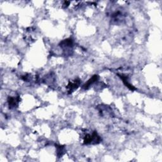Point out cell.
Instances as JSON below:
<instances>
[{
	"label": "cell",
	"mask_w": 162,
	"mask_h": 162,
	"mask_svg": "<svg viewBox=\"0 0 162 162\" xmlns=\"http://www.w3.org/2000/svg\"><path fill=\"white\" fill-rule=\"evenodd\" d=\"M18 98H15L14 97H9L8 99V104H9V106L10 108H14L16 106H17L18 103Z\"/></svg>",
	"instance_id": "cell-1"
},
{
	"label": "cell",
	"mask_w": 162,
	"mask_h": 162,
	"mask_svg": "<svg viewBox=\"0 0 162 162\" xmlns=\"http://www.w3.org/2000/svg\"><path fill=\"white\" fill-rule=\"evenodd\" d=\"M98 79V75H94L91 79H90L87 83H86L85 85L84 86V87L85 89H88V87H89L91 84H93L94 82L97 81Z\"/></svg>",
	"instance_id": "cell-2"
},
{
	"label": "cell",
	"mask_w": 162,
	"mask_h": 162,
	"mask_svg": "<svg viewBox=\"0 0 162 162\" xmlns=\"http://www.w3.org/2000/svg\"><path fill=\"white\" fill-rule=\"evenodd\" d=\"M79 81H75V82H74L70 83L68 85V88H69V91H72L74 90H75V89H77L79 87Z\"/></svg>",
	"instance_id": "cell-3"
}]
</instances>
